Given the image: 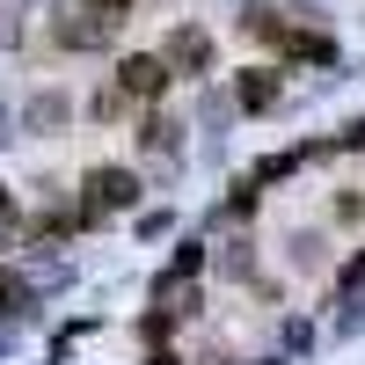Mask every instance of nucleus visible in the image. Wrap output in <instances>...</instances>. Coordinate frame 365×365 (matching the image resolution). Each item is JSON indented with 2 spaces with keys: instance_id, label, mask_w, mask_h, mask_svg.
<instances>
[{
  "instance_id": "nucleus-8",
  "label": "nucleus",
  "mask_w": 365,
  "mask_h": 365,
  "mask_svg": "<svg viewBox=\"0 0 365 365\" xmlns=\"http://www.w3.org/2000/svg\"><path fill=\"white\" fill-rule=\"evenodd\" d=\"M336 285H344V292H358V285H365V256H351V263H344V278H336Z\"/></svg>"
},
{
  "instance_id": "nucleus-4",
  "label": "nucleus",
  "mask_w": 365,
  "mask_h": 365,
  "mask_svg": "<svg viewBox=\"0 0 365 365\" xmlns=\"http://www.w3.org/2000/svg\"><path fill=\"white\" fill-rule=\"evenodd\" d=\"M278 51H285V58H299V66H329V58H336V44H329L322 29H299V22H285Z\"/></svg>"
},
{
  "instance_id": "nucleus-6",
  "label": "nucleus",
  "mask_w": 365,
  "mask_h": 365,
  "mask_svg": "<svg viewBox=\"0 0 365 365\" xmlns=\"http://www.w3.org/2000/svg\"><path fill=\"white\" fill-rule=\"evenodd\" d=\"M15 299H22V278H15V270H0V314H8Z\"/></svg>"
},
{
  "instance_id": "nucleus-1",
  "label": "nucleus",
  "mask_w": 365,
  "mask_h": 365,
  "mask_svg": "<svg viewBox=\"0 0 365 365\" xmlns=\"http://www.w3.org/2000/svg\"><path fill=\"white\" fill-rule=\"evenodd\" d=\"M168 66H161V51H132L125 66H117V88H125V96H139V103H154V96H168Z\"/></svg>"
},
{
  "instance_id": "nucleus-3",
  "label": "nucleus",
  "mask_w": 365,
  "mask_h": 365,
  "mask_svg": "<svg viewBox=\"0 0 365 365\" xmlns=\"http://www.w3.org/2000/svg\"><path fill=\"white\" fill-rule=\"evenodd\" d=\"M88 197H96L103 212L139 205V175H132V168H88Z\"/></svg>"
},
{
  "instance_id": "nucleus-5",
  "label": "nucleus",
  "mask_w": 365,
  "mask_h": 365,
  "mask_svg": "<svg viewBox=\"0 0 365 365\" xmlns=\"http://www.w3.org/2000/svg\"><path fill=\"white\" fill-rule=\"evenodd\" d=\"M270 103H278V73H241V110H270Z\"/></svg>"
},
{
  "instance_id": "nucleus-2",
  "label": "nucleus",
  "mask_w": 365,
  "mask_h": 365,
  "mask_svg": "<svg viewBox=\"0 0 365 365\" xmlns=\"http://www.w3.org/2000/svg\"><path fill=\"white\" fill-rule=\"evenodd\" d=\"M161 66H168V73H205V66H212V37L182 22L175 37H168V51H161Z\"/></svg>"
},
{
  "instance_id": "nucleus-9",
  "label": "nucleus",
  "mask_w": 365,
  "mask_h": 365,
  "mask_svg": "<svg viewBox=\"0 0 365 365\" xmlns=\"http://www.w3.org/2000/svg\"><path fill=\"white\" fill-rule=\"evenodd\" d=\"M146 365H175V358H168V351H154V358H146Z\"/></svg>"
},
{
  "instance_id": "nucleus-7",
  "label": "nucleus",
  "mask_w": 365,
  "mask_h": 365,
  "mask_svg": "<svg viewBox=\"0 0 365 365\" xmlns=\"http://www.w3.org/2000/svg\"><path fill=\"white\" fill-rule=\"evenodd\" d=\"M96 8V22H117V15H132V0H88Z\"/></svg>"
}]
</instances>
